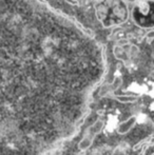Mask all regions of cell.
Here are the masks:
<instances>
[{"instance_id":"cell-3","label":"cell","mask_w":154,"mask_h":155,"mask_svg":"<svg viewBox=\"0 0 154 155\" xmlns=\"http://www.w3.org/2000/svg\"><path fill=\"white\" fill-rule=\"evenodd\" d=\"M136 123V118L135 117H131V118H129L127 121H125L123 124H121L120 126H119V128H118V132L119 133H121V134H123V133H126V132H128V131L130 130V129L132 128V127Z\"/></svg>"},{"instance_id":"cell-4","label":"cell","mask_w":154,"mask_h":155,"mask_svg":"<svg viewBox=\"0 0 154 155\" xmlns=\"http://www.w3.org/2000/svg\"><path fill=\"white\" fill-rule=\"evenodd\" d=\"M117 99L121 102H134L137 100L136 96H117Z\"/></svg>"},{"instance_id":"cell-5","label":"cell","mask_w":154,"mask_h":155,"mask_svg":"<svg viewBox=\"0 0 154 155\" xmlns=\"http://www.w3.org/2000/svg\"><path fill=\"white\" fill-rule=\"evenodd\" d=\"M153 39H154V30H153V31H150L148 34H147V40H148L149 43H150Z\"/></svg>"},{"instance_id":"cell-1","label":"cell","mask_w":154,"mask_h":155,"mask_svg":"<svg viewBox=\"0 0 154 155\" xmlns=\"http://www.w3.org/2000/svg\"><path fill=\"white\" fill-rule=\"evenodd\" d=\"M96 12L105 27L120 25L128 18V8L123 0H103L97 5Z\"/></svg>"},{"instance_id":"cell-2","label":"cell","mask_w":154,"mask_h":155,"mask_svg":"<svg viewBox=\"0 0 154 155\" xmlns=\"http://www.w3.org/2000/svg\"><path fill=\"white\" fill-rule=\"evenodd\" d=\"M132 18L138 27L150 29L154 27V0L137 2L132 11Z\"/></svg>"},{"instance_id":"cell-6","label":"cell","mask_w":154,"mask_h":155,"mask_svg":"<svg viewBox=\"0 0 154 155\" xmlns=\"http://www.w3.org/2000/svg\"><path fill=\"white\" fill-rule=\"evenodd\" d=\"M131 2H139V1H143V0H129Z\"/></svg>"}]
</instances>
